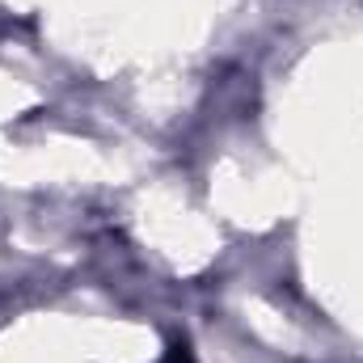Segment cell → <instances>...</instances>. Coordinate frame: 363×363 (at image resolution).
Wrapping results in <instances>:
<instances>
[{
    "instance_id": "6da1fadb",
    "label": "cell",
    "mask_w": 363,
    "mask_h": 363,
    "mask_svg": "<svg viewBox=\"0 0 363 363\" xmlns=\"http://www.w3.org/2000/svg\"><path fill=\"white\" fill-rule=\"evenodd\" d=\"M165 363H194V355H190V347H186V342H174V347H169V355H165Z\"/></svg>"
}]
</instances>
